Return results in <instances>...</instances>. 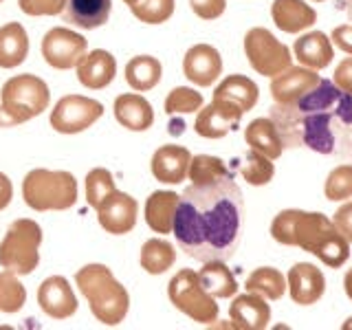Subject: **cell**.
<instances>
[{
    "label": "cell",
    "mask_w": 352,
    "mask_h": 330,
    "mask_svg": "<svg viewBox=\"0 0 352 330\" xmlns=\"http://www.w3.org/2000/svg\"><path fill=\"white\" fill-rule=\"evenodd\" d=\"M330 42H335V47L344 53L352 55V25H339L330 33Z\"/></svg>",
    "instance_id": "obj_44"
},
{
    "label": "cell",
    "mask_w": 352,
    "mask_h": 330,
    "mask_svg": "<svg viewBox=\"0 0 352 330\" xmlns=\"http://www.w3.org/2000/svg\"><path fill=\"white\" fill-rule=\"evenodd\" d=\"M333 82L344 93L352 95V55H350V58H344L337 64V69L333 73Z\"/></svg>",
    "instance_id": "obj_42"
},
{
    "label": "cell",
    "mask_w": 352,
    "mask_h": 330,
    "mask_svg": "<svg viewBox=\"0 0 352 330\" xmlns=\"http://www.w3.org/2000/svg\"><path fill=\"white\" fill-rule=\"evenodd\" d=\"M322 77L317 75V71L306 69V66H289L282 73H278L271 82V95L275 104H289L295 102L297 97H302L304 93L311 91L313 86L319 84Z\"/></svg>",
    "instance_id": "obj_17"
},
{
    "label": "cell",
    "mask_w": 352,
    "mask_h": 330,
    "mask_svg": "<svg viewBox=\"0 0 352 330\" xmlns=\"http://www.w3.org/2000/svg\"><path fill=\"white\" fill-rule=\"evenodd\" d=\"M313 3H324V0H313Z\"/></svg>",
    "instance_id": "obj_50"
},
{
    "label": "cell",
    "mask_w": 352,
    "mask_h": 330,
    "mask_svg": "<svg viewBox=\"0 0 352 330\" xmlns=\"http://www.w3.org/2000/svg\"><path fill=\"white\" fill-rule=\"evenodd\" d=\"M192 154L183 146H161L152 154V174L159 183L179 185L187 179Z\"/></svg>",
    "instance_id": "obj_19"
},
{
    "label": "cell",
    "mask_w": 352,
    "mask_h": 330,
    "mask_svg": "<svg viewBox=\"0 0 352 330\" xmlns=\"http://www.w3.org/2000/svg\"><path fill=\"white\" fill-rule=\"evenodd\" d=\"M341 5H344V11L348 14V18L352 20V0H341Z\"/></svg>",
    "instance_id": "obj_47"
},
{
    "label": "cell",
    "mask_w": 352,
    "mask_h": 330,
    "mask_svg": "<svg viewBox=\"0 0 352 330\" xmlns=\"http://www.w3.org/2000/svg\"><path fill=\"white\" fill-rule=\"evenodd\" d=\"M27 302V291L16 278V273L0 271V311L3 313H18Z\"/></svg>",
    "instance_id": "obj_35"
},
{
    "label": "cell",
    "mask_w": 352,
    "mask_h": 330,
    "mask_svg": "<svg viewBox=\"0 0 352 330\" xmlns=\"http://www.w3.org/2000/svg\"><path fill=\"white\" fill-rule=\"evenodd\" d=\"M245 223V198L234 174L207 185H190L179 196L172 234L176 245L198 262L236 253Z\"/></svg>",
    "instance_id": "obj_1"
},
{
    "label": "cell",
    "mask_w": 352,
    "mask_h": 330,
    "mask_svg": "<svg viewBox=\"0 0 352 330\" xmlns=\"http://www.w3.org/2000/svg\"><path fill=\"white\" fill-rule=\"evenodd\" d=\"M110 9H113V0H66L60 16L73 27L91 31L106 25Z\"/></svg>",
    "instance_id": "obj_23"
},
{
    "label": "cell",
    "mask_w": 352,
    "mask_h": 330,
    "mask_svg": "<svg viewBox=\"0 0 352 330\" xmlns=\"http://www.w3.org/2000/svg\"><path fill=\"white\" fill-rule=\"evenodd\" d=\"M341 328H344V330H350V328H352V317H348L346 322H344V326H341Z\"/></svg>",
    "instance_id": "obj_48"
},
{
    "label": "cell",
    "mask_w": 352,
    "mask_h": 330,
    "mask_svg": "<svg viewBox=\"0 0 352 330\" xmlns=\"http://www.w3.org/2000/svg\"><path fill=\"white\" fill-rule=\"evenodd\" d=\"M271 18L284 33H302L317 22V11L304 0H273Z\"/></svg>",
    "instance_id": "obj_21"
},
{
    "label": "cell",
    "mask_w": 352,
    "mask_h": 330,
    "mask_svg": "<svg viewBox=\"0 0 352 330\" xmlns=\"http://www.w3.org/2000/svg\"><path fill=\"white\" fill-rule=\"evenodd\" d=\"M22 198L36 212H62L77 203V181L64 170H31L22 181Z\"/></svg>",
    "instance_id": "obj_6"
},
{
    "label": "cell",
    "mask_w": 352,
    "mask_h": 330,
    "mask_svg": "<svg viewBox=\"0 0 352 330\" xmlns=\"http://www.w3.org/2000/svg\"><path fill=\"white\" fill-rule=\"evenodd\" d=\"M11 198H14V185H11V181L0 172V212L11 203Z\"/></svg>",
    "instance_id": "obj_45"
},
{
    "label": "cell",
    "mask_w": 352,
    "mask_h": 330,
    "mask_svg": "<svg viewBox=\"0 0 352 330\" xmlns=\"http://www.w3.org/2000/svg\"><path fill=\"white\" fill-rule=\"evenodd\" d=\"M51 91L38 75H16L0 91V128H14L49 108Z\"/></svg>",
    "instance_id": "obj_5"
},
{
    "label": "cell",
    "mask_w": 352,
    "mask_h": 330,
    "mask_svg": "<svg viewBox=\"0 0 352 330\" xmlns=\"http://www.w3.org/2000/svg\"><path fill=\"white\" fill-rule=\"evenodd\" d=\"M183 73L196 86H212L223 75V58L212 44H194L183 58Z\"/></svg>",
    "instance_id": "obj_15"
},
{
    "label": "cell",
    "mask_w": 352,
    "mask_h": 330,
    "mask_svg": "<svg viewBox=\"0 0 352 330\" xmlns=\"http://www.w3.org/2000/svg\"><path fill=\"white\" fill-rule=\"evenodd\" d=\"M187 176H190L192 185H207L223 179V176H231V170L223 159L209 157V154H198V157H192Z\"/></svg>",
    "instance_id": "obj_33"
},
{
    "label": "cell",
    "mask_w": 352,
    "mask_h": 330,
    "mask_svg": "<svg viewBox=\"0 0 352 330\" xmlns=\"http://www.w3.org/2000/svg\"><path fill=\"white\" fill-rule=\"evenodd\" d=\"M179 194L176 192H152L146 201V223L157 234H170L174 227Z\"/></svg>",
    "instance_id": "obj_27"
},
{
    "label": "cell",
    "mask_w": 352,
    "mask_h": 330,
    "mask_svg": "<svg viewBox=\"0 0 352 330\" xmlns=\"http://www.w3.org/2000/svg\"><path fill=\"white\" fill-rule=\"evenodd\" d=\"M203 108V95L194 91V88L187 86H179L165 97V113L170 117L174 115H190L196 113V110Z\"/></svg>",
    "instance_id": "obj_37"
},
{
    "label": "cell",
    "mask_w": 352,
    "mask_h": 330,
    "mask_svg": "<svg viewBox=\"0 0 352 330\" xmlns=\"http://www.w3.org/2000/svg\"><path fill=\"white\" fill-rule=\"evenodd\" d=\"M344 291L348 295V300H352V269L344 275Z\"/></svg>",
    "instance_id": "obj_46"
},
{
    "label": "cell",
    "mask_w": 352,
    "mask_h": 330,
    "mask_svg": "<svg viewBox=\"0 0 352 330\" xmlns=\"http://www.w3.org/2000/svg\"><path fill=\"white\" fill-rule=\"evenodd\" d=\"M245 286L249 293H258L264 300L275 302L282 300V295L286 293V278L273 267H260L249 275Z\"/></svg>",
    "instance_id": "obj_31"
},
{
    "label": "cell",
    "mask_w": 352,
    "mask_h": 330,
    "mask_svg": "<svg viewBox=\"0 0 352 330\" xmlns=\"http://www.w3.org/2000/svg\"><path fill=\"white\" fill-rule=\"evenodd\" d=\"M124 3H126L128 7H132V5H137V3H139V0H124Z\"/></svg>",
    "instance_id": "obj_49"
},
{
    "label": "cell",
    "mask_w": 352,
    "mask_h": 330,
    "mask_svg": "<svg viewBox=\"0 0 352 330\" xmlns=\"http://www.w3.org/2000/svg\"><path fill=\"white\" fill-rule=\"evenodd\" d=\"M115 190L117 187L113 181V174H110L106 168H95V170L88 172V176H86V201L93 209H97V205Z\"/></svg>",
    "instance_id": "obj_38"
},
{
    "label": "cell",
    "mask_w": 352,
    "mask_h": 330,
    "mask_svg": "<svg viewBox=\"0 0 352 330\" xmlns=\"http://www.w3.org/2000/svg\"><path fill=\"white\" fill-rule=\"evenodd\" d=\"M88 53V40L82 33H75L71 29L55 27L47 31L42 38V58L53 69H75Z\"/></svg>",
    "instance_id": "obj_11"
},
{
    "label": "cell",
    "mask_w": 352,
    "mask_h": 330,
    "mask_svg": "<svg viewBox=\"0 0 352 330\" xmlns=\"http://www.w3.org/2000/svg\"><path fill=\"white\" fill-rule=\"evenodd\" d=\"M38 304L53 319H69L77 313V297L62 275H51L40 284Z\"/></svg>",
    "instance_id": "obj_16"
},
{
    "label": "cell",
    "mask_w": 352,
    "mask_h": 330,
    "mask_svg": "<svg viewBox=\"0 0 352 330\" xmlns=\"http://www.w3.org/2000/svg\"><path fill=\"white\" fill-rule=\"evenodd\" d=\"M231 328L238 330H264L271 322V306L258 293L238 295L229 306Z\"/></svg>",
    "instance_id": "obj_18"
},
{
    "label": "cell",
    "mask_w": 352,
    "mask_h": 330,
    "mask_svg": "<svg viewBox=\"0 0 352 330\" xmlns=\"http://www.w3.org/2000/svg\"><path fill=\"white\" fill-rule=\"evenodd\" d=\"M271 236L284 247H300L313 253L330 269L344 267L350 258V242L322 212L284 209L273 218Z\"/></svg>",
    "instance_id": "obj_3"
},
{
    "label": "cell",
    "mask_w": 352,
    "mask_h": 330,
    "mask_svg": "<svg viewBox=\"0 0 352 330\" xmlns=\"http://www.w3.org/2000/svg\"><path fill=\"white\" fill-rule=\"evenodd\" d=\"M163 66L152 55H139L126 64V82L137 93H146L161 82Z\"/></svg>",
    "instance_id": "obj_30"
},
{
    "label": "cell",
    "mask_w": 352,
    "mask_h": 330,
    "mask_svg": "<svg viewBox=\"0 0 352 330\" xmlns=\"http://www.w3.org/2000/svg\"><path fill=\"white\" fill-rule=\"evenodd\" d=\"M130 11L146 25H161V22L170 20L174 14V0H139L132 5Z\"/></svg>",
    "instance_id": "obj_39"
},
{
    "label": "cell",
    "mask_w": 352,
    "mask_h": 330,
    "mask_svg": "<svg viewBox=\"0 0 352 330\" xmlns=\"http://www.w3.org/2000/svg\"><path fill=\"white\" fill-rule=\"evenodd\" d=\"M333 223L339 229V234L344 236L348 242H352V201L350 203H344V205L337 209Z\"/></svg>",
    "instance_id": "obj_43"
},
{
    "label": "cell",
    "mask_w": 352,
    "mask_h": 330,
    "mask_svg": "<svg viewBox=\"0 0 352 330\" xmlns=\"http://www.w3.org/2000/svg\"><path fill=\"white\" fill-rule=\"evenodd\" d=\"M214 99H223V102L238 106L242 113H249V110L258 104L260 88L256 82L249 80L247 75H229L216 86Z\"/></svg>",
    "instance_id": "obj_26"
},
{
    "label": "cell",
    "mask_w": 352,
    "mask_h": 330,
    "mask_svg": "<svg viewBox=\"0 0 352 330\" xmlns=\"http://www.w3.org/2000/svg\"><path fill=\"white\" fill-rule=\"evenodd\" d=\"M29 55V38L20 22L0 27V69H16Z\"/></svg>",
    "instance_id": "obj_28"
},
{
    "label": "cell",
    "mask_w": 352,
    "mask_h": 330,
    "mask_svg": "<svg viewBox=\"0 0 352 330\" xmlns=\"http://www.w3.org/2000/svg\"><path fill=\"white\" fill-rule=\"evenodd\" d=\"M198 280H201L203 289L218 300H229L238 293V282L223 260L203 262V269L198 271Z\"/></svg>",
    "instance_id": "obj_29"
},
{
    "label": "cell",
    "mask_w": 352,
    "mask_h": 330,
    "mask_svg": "<svg viewBox=\"0 0 352 330\" xmlns=\"http://www.w3.org/2000/svg\"><path fill=\"white\" fill-rule=\"evenodd\" d=\"M245 55L251 64V69L264 77H275L284 69H289L293 62L291 49L286 47V44H282L264 27H253L247 31Z\"/></svg>",
    "instance_id": "obj_9"
},
{
    "label": "cell",
    "mask_w": 352,
    "mask_h": 330,
    "mask_svg": "<svg viewBox=\"0 0 352 330\" xmlns=\"http://www.w3.org/2000/svg\"><path fill=\"white\" fill-rule=\"evenodd\" d=\"M176 262V249L163 238H152L141 247V267L152 275H161Z\"/></svg>",
    "instance_id": "obj_32"
},
{
    "label": "cell",
    "mask_w": 352,
    "mask_h": 330,
    "mask_svg": "<svg viewBox=\"0 0 352 330\" xmlns=\"http://www.w3.org/2000/svg\"><path fill=\"white\" fill-rule=\"evenodd\" d=\"M40 245L42 229L36 220H14L9 225L3 242H0V267L16 275L33 273L40 262Z\"/></svg>",
    "instance_id": "obj_7"
},
{
    "label": "cell",
    "mask_w": 352,
    "mask_h": 330,
    "mask_svg": "<svg viewBox=\"0 0 352 330\" xmlns=\"http://www.w3.org/2000/svg\"><path fill=\"white\" fill-rule=\"evenodd\" d=\"M0 3H3V0H0Z\"/></svg>",
    "instance_id": "obj_51"
},
{
    "label": "cell",
    "mask_w": 352,
    "mask_h": 330,
    "mask_svg": "<svg viewBox=\"0 0 352 330\" xmlns=\"http://www.w3.org/2000/svg\"><path fill=\"white\" fill-rule=\"evenodd\" d=\"M66 0H18L27 16H60Z\"/></svg>",
    "instance_id": "obj_40"
},
{
    "label": "cell",
    "mask_w": 352,
    "mask_h": 330,
    "mask_svg": "<svg viewBox=\"0 0 352 330\" xmlns=\"http://www.w3.org/2000/svg\"><path fill=\"white\" fill-rule=\"evenodd\" d=\"M77 289L86 297L88 306L97 322L106 326H119L128 315L130 295L126 286L117 282L108 267L104 264H86L75 275Z\"/></svg>",
    "instance_id": "obj_4"
},
{
    "label": "cell",
    "mask_w": 352,
    "mask_h": 330,
    "mask_svg": "<svg viewBox=\"0 0 352 330\" xmlns=\"http://www.w3.org/2000/svg\"><path fill=\"white\" fill-rule=\"evenodd\" d=\"M242 179H245L249 185L253 187H262V185H269L275 176V165L271 163L269 157L256 152V150H249L245 154V161H242V168H240Z\"/></svg>",
    "instance_id": "obj_34"
},
{
    "label": "cell",
    "mask_w": 352,
    "mask_h": 330,
    "mask_svg": "<svg viewBox=\"0 0 352 330\" xmlns=\"http://www.w3.org/2000/svg\"><path fill=\"white\" fill-rule=\"evenodd\" d=\"M115 119L128 130L143 132L152 128L154 110L146 97L137 93H124L115 99Z\"/></svg>",
    "instance_id": "obj_24"
},
{
    "label": "cell",
    "mask_w": 352,
    "mask_h": 330,
    "mask_svg": "<svg viewBox=\"0 0 352 330\" xmlns=\"http://www.w3.org/2000/svg\"><path fill=\"white\" fill-rule=\"evenodd\" d=\"M324 194L328 201H333V203L352 198V163L337 165L335 170H330L328 179L324 183Z\"/></svg>",
    "instance_id": "obj_36"
},
{
    "label": "cell",
    "mask_w": 352,
    "mask_h": 330,
    "mask_svg": "<svg viewBox=\"0 0 352 330\" xmlns=\"http://www.w3.org/2000/svg\"><path fill=\"white\" fill-rule=\"evenodd\" d=\"M269 117L284 148H308L352 161V95L341 91L333 80H319L295 102H273Z\"/></svg>",
    "instance_id": "obj_2"
},
{
    "label": "cell",
    "mask_w": 352,
    "mask_h": 330,
    "mask_svg": "<svg viewBox=\"0 0 352 330\" xmlns=\"http://www.w3.org/2000/svg\"><path fill=\"white\" fill-rule=\"evenodd\" d=\"M77 69V80L82 86L91 88V91H99L106 88L117 75V60L104 49H95L86 53L82 62L75 66Z\"/></svg>",
    "instance_id": "obj_20"
},
{
    "label": "cell",
    "mask_w": 352,
    "mask_h": 330,
    "mask_svg": "<svg viewBox=\"0 0 352 330\" xmlns=\"http://www.w3.org/2000/svg\"><path fill=\"white\" fill-rule=\"evenodd\" d=\"M293 53L297 62L313 71H324L335 58L333 42H330V38L322 31H311L297 38L293 44Z\"/></svg>",
    "instance_id": "obj_22"
},
{
    "label": "cell",
    "mask_w": 352,
    "mask_h": 330,
    "mask_svg": "<svg viewBox=\"0 0 352 330\" xmlns=\"http://www.w3.org/2000/svg\"><path fill=\"white\" fill-rule=\"evenodd\" d=\"M242 110L223 99H214L212 104L198 110V117L194 121L196 135H201L205 139H223L227 137L231 130H236L240 126Z\"/></svg>",
    "instance_id": "obj_13"
},
{
    "label": "cell",
    "mask_w": 352,
    "mask_h": 330,
    "mask_svg": "<svg viewBox=\"0 0 352 330\" xmlns=\"http://www.w3.org/2000/svg\"><path fill=\"white\" fill-rule=\"evenodd\" d=\"M102 115L104 106L97 99L82 95H66L53 108L51 126L53 130L62 132V135H77V132L91 128Z\"/></svg>",
    "instance_id": "obj_10"
},
{
    "label": "cell",
    "mask_w": 352,
    "mask_h": 330,
    "mask_svg": "<svg viewBox=\"0 0 352 330\" xmlns=\"http://www.w3.org/2000/svg\"><path fill=\"white\" fill-rule=\"evenodd\" d=\"M190 7L201 20H216L225 14L227 0H190Z\"/></svg>",
    "instance_id": "obj_41"
},
{
    "label": "cell",
    "mask_w": 352,
    "mask_h": 330,
    "mask_svg": "<svg viewBox=\"0 0 352 330\" xmlns=\"http://www.w3.org/2000/svg\"><path fill=\"white\" fill-rule=\"evenodd\" d=\"M97 220L108 234L124 236L128 231L135 229L137 216H139V205L132 196L124 192H110L102 203L97 205Z\"/></svg>",
    "instance_id": "obj_12"
},
{
    "label": "cell",
    "mask_w": 352,
    "mask_h": 330,
    "mask_svg": "<svg viewBox=\"0 0 352 330\" xmlns=\"http://www.w3.org/2000/svg\"><path fill=\"white\" fill-rule=\"evenodd\" d=\"M168 295L170 302L181 313H185L198 324H214L218 319L216 297H212L203 289L201 280H198V273L192 269H181L174 275L168 284Z\"/></svg>",
    "instance_id": "obj_8"
},
{
    "label": "cell",
    "mask_w": 352,
    "mask_h": 330,
    "mask_svg": "<svg viewBox=\"0 0 352 330\" xmlns=\"http://www.w3.org/2000/svg\"><path fill=\"white\" fill-rule=\"evenodd\" d=\"M286 289L291 293V300L300 306H313L326 293V278L315 264L297 262L289 271L286 278Z\"/></svg>",
    "instance_id": "obj_14"
},
{
    "label": "cell",
    "mask_w": 352,
    "mask_h": 330,
    "mask_svg": "<svg viewBox=\"0 0 352 330\" xmlns=\"http://www.w3.org/2000/svg\"><path fill=\"white\" fill-rule=\"evenodd\" d=\"M245 141L251 150H256L271 161L280 159L284 152V141L280 137L278 128L271 121V117H258L253 119L245 130Z\"/></svg>",
    "instance_id": "obj_25"
}]
</instances>
